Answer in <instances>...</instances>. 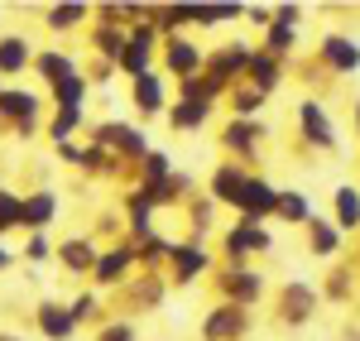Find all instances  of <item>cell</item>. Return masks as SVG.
<instances>
[{
    "label": "cell",
    "mask_w": 360,
    "mask_h": 341,
    "mask_svg": "<svg viewBox=\"0 0 360 341\" xmlns=\"http://www.w3.org/2000/svg\"><path fill=\"white\" fill-rule=\"evenodd\" d=\"M298 120H303V130H307V140H312V144L332 149V125H327V115H322V106H317V101H303Z\"/></svg>",
    "instance_id": "1"
},
{
    "label": "cell",
    "mask_w": 360,
    "mask_h": 341,
    "mask_svg": "<svg viewBox=\"0 0 360 341\" xmlns=\"http://www.w3.org/2000/svg\"><path fill=\"white\" fill-rule=\"evenodd\" d=\"M322 58H327L332 67H341V72H356L360 67V49L346 44V39H327V44H322Z\"/></svg>",
    "instance_id": "2"
},
{
    "label": "cell",
    "mask_w": 360,
    "mask_h": 341,
    "mask_svg": "<svg viewBox=\"0 0 360 341\" xmlns=\"http://www.w3.org/2000/svg\"><path fill=\"white\" fill-rule=\"evenodd\" d=\"M39 322L49 327V337H53V341L72 337V313H63V308H53V303H44V308H39Z\"/></svg>",
    "instance_id": "3"
},
{
    "label": "cell",
    "mask_w": 360,
    "mask_h": 341,
    "mask_svg": "<svg viewBox=\"0 0 360 341\" xmlns=\"http://www.w3.org/2000/svg\"><path fill=\"white\" fill-rule=\"evenodd\" d=\"M197 25H221V20H240V5H193Z\"/></svg>",
    "instance_id": "4"
},
{
    "label": "cell",
    "mask_w": 360,
    "mask_h": 341,
    "mask_svg": "<svg viewBox=\"0 0 360 341\" xmlns=\"http://www.w3.org/2000/svg\"><path fill=\"white\" fill-rule=\"evenodd\" d=\"M207 337H212V341H231V337H240V313H217L212 322H207Z\"/></svg>",
    "instance_id": "5"
},
{
    "label": "cell",
    "mask_w": 360,
    "mask_h": 341,
    "mask_svg": "<svg viewBox=\"0 0 360 341\" xmlns=\"http://www.w3.org/2000/svg\"><path fill=\"white\" fill-rule=\"evenodd\" d=\"M159 106H164V82L144 72L139 77V111H159Z\"/></svg>",
    "instance_id": "6"
},
{
    "label": "cell",
    "mask_w": 360,
    "mask_h": 341,
    "mask_svg": "<svg viewBox=\"0 0 360 341\" xmlns=\"http://www.w3.org/2000/svg\"><path fill=\"white\" fill-rule=\"evenodd\" d=\"M63 264H68V269H91L96 255H91L86 240H68V245H63Z\"/></svg>",
    "instance_id": "7"
},
{
    "label": "cell",
    "mask_w": 360,
    "mask_h": 341,
    "mask_svg": "<svg viewBox=\"0 0 360 341\" xmlns=\"http://www.w3.org/2000/svg\"><path fill=\"white\" fill-rule=\"evenodd\" d=\"M44 221H53V198L49 193L25 202V226H44Z\"/></svg>",
    "instance_id": "8"
},
{
    "label": "cell",
    "mask_w": 360,
    "mask_h": 341,
    "mask_svg": "<svg viewBox=\"0 0 360 341\" xmlns=\"http://www.w3.org/2000/svg\"><path fill=\"white\" fill-rule=\"evenodd\" d=\"M39 72H49V77H53V82L63 86L68 77H72V63H68L63 53H44V58H39Z\"/></svg>",
    "instance_id": "9"
},
{
    "label": "cell",
    "mask_w": 360,
    "mask_h": 341,
    "mask_svg": "<svg viewBox=\"0 0 360 341\" xmlns=\"http://www.w3.org/2000/svg\"><path fill=\"white\" fill-rule=\"evenodd\" d=\"M336 212H341V226H360V198L351 193V188L336 193Z\"/></svg>",
    "instance_id": "10"
},
{
    "label": "cell",
    "mask_w": 360,
    "mask_h": 341,
    "mask_svg": "<svg viewBox=\"0 0 360 341\" xmlns=\"http://www.w3.org/2000/svg\"><path fill=\"white\" fill-rule=\"evenodd\" d=\"M278 212H283V221H307V198H298V193H278Z\"/></svg>",
    "instance_id": "11"
},
{
    "label": "cell",
    "mask_w": 360,
    "mask_h": 341,
    "mask_svg": "<svg viewBox=\"0 0 360 341\" xmlns=\"http://www.w3.org/2000/svg\"><path fill=\"white\" fill-rule=\"evenodd\" d=\"M15 67H25V44L20 39H5L0 44V72H15Z\"/></svg>",
    "instance_id": "12"
},
{
    "label": "cell",
    "mask_w": 360,
    "mask_h": 341,
    "mask_svg": "<svg viewBox=\"0 0 360 341\" xmlns=\"http://www.w3.org/2000/svg\"><path fill=\"white\" fill-rule=\"evenodd\" d=\"M0 111L5 115H29L34 111V96H29V91H5V96H0Z\"/></svg>",
    "instance_id": "13"
},
{
    "label": "cell",
    "mask_w": 360,
    "mask_h": 341,
    "mask_svg": "<svg viewBox=\"0 0 360 341\" xmlns=\"http://www.w3.org/2000/svg\"><path fill=\"white\" fill-rule=\"evenodd\" d=\"M58 96H63V106H68V111H77V106H82V96H86V82H82V77H68V82L58 86Z\"/></svg>",
    "instance_id": "14"
},
{
    "label": "cell",
    "mask_w": 360,
    "mask_h": 341,
    "mask_svg": "<svg viewBox=\"0 0 360 341\" xmlns=\"http://www.w3.org/2000/svg\"><path fill=\"white\" fill-rule=\"evenodd\" d=\"M82 15H86L82 5H58V10H49V25H53V29H72Z\"/></svg>",
    "instance_id": "15"
},
{
    "label": "cell",
    "mask_w": 360,
    "mask_h": 341,
    "mask_svg": "<svg viewBox=\"0 0 360 341\" xmlns=\"http://www.w3.org/2000/svg\"><path fill=\"white\" fill-rule=\"evenodd\" d=\"M173 255H178V279H188L193 269H202V264H207V255H202V250H193V245H183V250H173Z\"/></svg>",
    "instance_id": "16"
},
{
    "label": "cell",
    "mask_w": 360,
    "mask_h": 341,
    "mask_svg": "<svg viewBox=\"0 0 360 341\" xmlns=\"http://www.w3.org/2000/svg\"><path fill=\"white\" fill-rule=\"evenodd\" d=\"M15 221H25V202L0 193V226H15Z\"/></svg>",
    "instance_id": "17"
},
{
    "label": "cell",
    "mask_w": 360,
    "mask_h": 341,
    "mask_svg": "<svg viewBox=\"0 0 360 341\" xmlns=\"http://www.w3.org/2000/svg\"><path fill=\"white\" fill-rule=\"evenodd\" d=\"M250 63H255V77H259V86L278 82V63H274V58H250Z\"/></svg>",
    "instance_id": "18"
},
{
    "label": "cell",
    "mask_w": 360,
    "mask_h": 341,
    "mask_svg": "<svg viewBox=\"0 0 360 341\" xmlns=\"http://www.w3.org/2000/svg\"><path fill=\"white\" fill-rule=\"evenodd\" d=\"M168 58H173V67H178V72H193V63H197V53L188 49V44H173Z\"/></svg>",
    "instance_id": "19"
},
{
    "label": "cell",
    "mask_w": 360,
    "mask_h": 341,
    "mask_svg": "<svg viewBox=\"0 0 360 341\" xmlns=\"http://www.w3.org/2000/svg\"><path fill=\"white\" fill-rule=\"evenodd\" d=\"M125 255H130V250H111V255L101 259V264H96V269H101V279H115V274L125 269Z\"/></svg>",
    "instance_id": "20"
},
{
    "label": "cell",
    "mask_w": 360,
    "mask_h": 341,
    "mask_svg": "<svg viewBox=\"0 0 360 341\" xmlns=\"http://www.w3.org/2000/svg\"><path fill=\"white\" fill-rule=\"evenodd\" d=\"M202 115H207V101H188L183 111H173V120H178V125H197Z\"/></svg>",
    "instance_id": "21"
},
{
    "label": "cell",
    "mask_w": 360,
    "mask_h": 341,
    "mask_svg": "<svg viewBox=\"0 0 360 341\" xmlns=\"http://www.w3.org/2000/svg\"><path fill=\"white\" fill-rule=\"evenodd\" d=\"M29 259H34V264H44V259L53 255V245H49V240H44V236H34V240H29V250H25Z\"/></svg>",
    "instance_id": "22"
},
{
    "label": "cell",
    "mask_w": 360,
    "mask_h": 341,
    "mask_svg": "<svg viewBox=\"0 0 360 341\" xmlns=\"http://www.w3.org/2000/svg\"><path fill=\"white\" fill-rule=\"evenodd\" d=\"M259 101H264L259 86H255V91H240V96H236V111H259Z\"/></svg>",
    "instance_id": "23"
},
{
    "label": "cell",
    "mask_w": 360,
    "mask_h": 341,
    "mask_svg": "<svg viewBox=\"0 0 360 341\" xmlns=\"http://www.w3.org/2000/svg\"><path fill=\"white\" fill-rule=\"evenodd\" d=\"M312 236H317V245H322L327 255H332V250H336V231H327V226H322V221H312Z\"/></svg>",
    "instance_id": "24"
},
{
    "label": "cell",
    "mask_w": 360,
    "mask_h": 341,
    "mask_svg": "<svg viewBox=\"0 0 360 341\" xmlns=\"http://www.w3.org/2000/svg\"><path fill=\"white\" fill-rule=\"evenodd\" d=\"M288 44H293V29H288V25L269 29V49H288Z\"/></svg>",
    "instance_id": "25"
},
{
    "label": "cell",
    "mask_w": 360,
    "mask_h": 341,
    "mask_svg": "<svg viewBox=\"0 0 360 341\" xmlns=\"http://www.w3.org/2000/svg\"><path fill=\"white\" fill-rule=\"evenodd\" d=\"M106 341H130V327H111V337Z\"/></svg>",
    "instance_id": "26"
},
{
    "label": "cell",
    "mask_w": 360,
    "mask_h": 341,
    "mask_svg": "<svg viewBox=\"0 0 360 341\" xmlns=\"http://www.w3.org/2000/svg\"><path fill=\"white\" fill-rule=\"evenodd\" d=\"M5 264H10V255H5V250H0V269H5Z\"/></svg>",
    "instance_id": "27"
}]
</instances>
